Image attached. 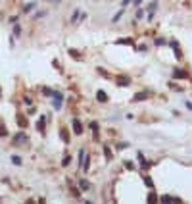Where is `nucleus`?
Instances as JSON below:
<instances>
[{"label":"nucleus","mask_w":192,"mask_h":204,"mask_svg":"<svg viewBox=\"0 0 192 204\" xmlns=\"http://www.w3.org/2000/svg\"><path fill=\"white\" fill-rule=\"evenodd\" d=\"M129 2H131V0H123V4H121V8H125V6H127Z\"/></svg>","instance_id":"nucleus-26"},{"label":"nucleus","mask_w":192,"mask_h":204,"mask_svg":"<svg viewBox=\"0 0 192 204\" xmlns=\"http://www.w3.org/2000/svg\"><path fill=\"white\" fill-rule=\"evenodd\" d=\"M19 35H21V27L15 25V27H14V37H19Z\"/></svg>","instance_id":"nucleus-21"},{"label":"nucleus","mask_w":192,"mask_h":204,"mask_svg":"<svg viewBox=\"0 0 192 204\" xmlns=\"http://www.w3.org/2000/svg\"><path fill=\"white\" fill-rule=\"evenodd\" d=\"M37 127H39V131H44V117H40V120H39Z\"/></svg>","instance_id":"nucleus-16"},{"label":"nucleus","mask_w":192,"mask_h":204,"mask_svg":"<svg viewBox=\"0 0 192 204\" xmlns=\"http://www.w3.org/2000/svg\"><path fill=\"white\" fill-rule=\"evenodd\" d=\"M69 160H71V158L65 156V158H64V162H62V166H67V164H69Z\"/></svg>","instance_id":"nucleus-24"},{"label":"nucleus","mask_w":192,"mask_h":204,"mask_svg":"<svg viewBox=\"0 0 192 204\" xmlns=\"http://www.w3.org/2000/svg\"><path fill=\"white\" fill-rule=\"evenodd\" d=\"M18 123H19V127H27V120L23 116H18Z\"/></svg>","instance_id":"nucleus-12"},{"label":"nucleus","mask_w":192,"mask_h":204,"mask_svg":"<svg viewBox=\"0 0 192 204\" xmlns=\"http://www.w3.org/2000/svg\"><path fill=\"white\" fill-rule=\"evenodd\" d=\"M121 15H123V10H121V12H117V14L112 18V21H119V19H121Z\"/></svg>","instance_id":"nucleus-17"},{"label":"nucleus","mask_w":192,"mask_h":204,"mask_svg":"<svg viewBox=\"0 0 192 204\" xmlns=\"http://www.w3.org/2000/svg\"><path fill=\"white\" fill-rule=\"evenodd\" d=\"M133 4H134V6H138V4H142V0H133Z\"/></svg>","instance_id":"nucleus-27"},{"label":"nucleus","mask_w":192,"mask_h":204,"mask_svg":"<svg viewBox=\"0 0 192 204\" xmlns=\"http://www.w3.org/2000/svg\"><path fill=\"white\" fill-rule=\"evenodd\" d=\"M0 96H2V91H0Z\"/></svg>","instance_id":"nucleus-29"},{"label":"nucleus","mask_w":192,"mask_h":204,"mask_svg":"<svg viewBox=\"0 0 192 204\" xmlns=\"http://www.w3.org/2000/svg\"><path fill=\"white\" fill-rule=\"evenodd\" d=\"M0 135H6V129H2V127H0Z\"/></svg>","instance_id":"nucleus-28"},{"label":"nucleus","mask_w":192,"mask_h":204,"mask_svg":"<svg viewBox=\"0 0 192 204\" xmlns=\"http://www.w3.org/2000/svg\"><path fill=\"white\" fill-rule=\"evenodd\" d=\"M96 98L100 100V102H108V95H106L104 91H98V92H96Z\"/></svg>","instance_id":"nucleus-7"},{"label":"nucleus","mask_w":192,"mask_h":204,"mask_svg":"<svg viewBox=\"0 0 192 204\" xmlns=\"http://www.w3.org/2000/svg\"><path fill=\"white\" fill-rule=\"evenodd\" d=\"M91 129L94 131V139L98 141V123H96V121H92V123H91Z\"/></svg>","instance_id":"nucleus-13"},{"label":"nucleus","mask_w":192,"mask_h":204,"mask_svg":"<svg viewBox=\"0 0 192 204\" xmlns=\"http://www.w3.org/2000/svg\"><path fill=\"white\" fill-rule=\"evenodd\" d=\"M156 44H158V46H161V44H165V40H163V39H156Z\"/></svg>","instance_id":"nucleus-25"},{"label":"nucleus","mask_w":192,"mask_h":204,"mask_svg":"<svg viewBox=\"0 0 192 204\" xmlns=\"http://www.w3.org/2000/svg\"><path fill=\"white\" fill-rule=\"evenodd\" d=\"M161 204H181V198H173V197H163Z\"/></svg>","instance_id":"nucleus-2"},{"label":"nucleus","mask_w":192,"mask_h":204,"mask_svg":"<svg viewBox=\"0 0 192 204\" xmlns=\"http://www.w3.org/2000/svg\"><path fill=\"white\" fill-rule=\"evenodd\" d=\"M171 46H173V50H175V58H179L181 60V48H179V44H177V40H171Z\"/></svg>","instance_id":"nucleus-4"},{"label":"nucleus","mask_w":192,"mask_h":204,"mask_svg":"<svg viewBox=\"0 0 192 204\" xmlns=\"http://www.w3.org/2000/svg\"><path fill=\"white\" fill-rule=\"evenodd\" d=\"M12 162H14L15 166H21V158L19 156H12Z\"/></svg>","instance_id":"nucleus-18"},{"label":"nucleus","mask_w":192,"mask_h":204,"mask_svg":"<svg viewBox=\"0 0 192 204\" xmlns=\"http://www.w3.org/2000/svg\"><path fill=\"white\" fill-rule=\"evenodd\" d=\"M144 98H148V92H137V95L133 96L134 102H140V100H144Z\"/></svg>","instance_id":"nucleus-6"},{"label":"nucleus","mask_w":192,"mask_h":204,"mask_svg":"<svg viewBox=\"0 0 192 204\" xmlns=\"http://www.w3.org/2000/svg\"><path fill=\"white\" fill-rule=\"evenodd\" d=\"M117 44H134V43H133V39H119Z\"/></svg>","instance_id":"nucleus-14"},{"label":"nucleus","mask_w":192,"mask_h":204,"mask_svg":"<svg viewBox=\"0 0 192 204\" xmlns=\"http://www.w3.org/2000/svg\"><path fill=\"white\" fill-rule=\"evenodd\" d=\"M117 85H121V87H127V85H129V77L119 75V77H117Z\"/></svg>","instance_id":"nucleus-5"},{"label":"nucleus","mask_w":192,"mask_h":204,"mask_svg":"<svg viewBox=\"0 0 192 204\" xmlns=\"http://www.w3.org/2000/svg\"><path fill=\"white\" fill-rule=\"evenodd\" d=\"M104 154H106V158H108V160H112V152H110L108 146H104Z\"/></svg>","instance_id":"nucleus-22"},{"label":"nucleus","mask_w":192,"mask_h":204,"mask_svg":"<svg viewBox=\"0 0 192 204\" xmlns=\"http://www.w3.org/2000/svg\"><path fill=\"white\" fill-rule=\"evenodd\" d=\"M60 135H62V139H64L65 142L69 141V135H67V129H62V131H60Z\"/></svg>","instance_id":"nucleus-15"},{"label":"nucleus","mask_w":192,"mask_h":204,"mask_svg":"<svg viewBox=\"0 0 192 204\" xmlns=\"http://www.w3.org/2000/svg\"><path fill=\"white\" fill-rule=\"evenodd\" d=\"M69 56H73L75 60H81V56H79V52H77V50H69Z\"/></svg>","instance_id":"nucleus-20"},{"label":"nucleus","mask_w":192,"mask_h":204,"mask_svg":"<svg viewBox=\"0 0 192 204\" xmlns=\"http://www.w3.org/2000/svg\"><path fill=\"white\" fill-rule=\"evenodd\" d=\"M79 185H81V189H83V191H88V189H91V183H88L87 179H81Z\"/></svg>","instance_id":"nucleus-11"},{"label":"nucleus","mask_w":192,"mask_h":204,"mask_svg":"<svg viewBox=\"0 0 192 204\" xmlns=\"http://www.w3.org/2000/svg\"><path fill=\"white\" fill-rule=\"evenodd\" d=\"M173 77H181V79H185V77H186V71H183V69H175V71H173Z\"/></svg>","instance_id":"nucleus-8"},{"label":"nucleus","mask_w":192,"mask_h":204,"mask_svg":"<svg viewBox=\"0 0 192 204\" xmlns=\"http://www.w3.org/2000/svg\"><path fill=\"white\" fill-rule=\"evenodd\" d=\"M138 158H140V166H142V168H146V166H148V162L144 160V156H142L140 152H138Z\"/></svg>","instance_id":"nucleus-19"},{"label":"nucleus","mask_w":192,"mask_h":204,"mask_svg":"<svg viewBox=\"0 0 192 204\" xmlns=\"http://www.w3.org/2000/svg\"><path fill=\"white\" fill-rule=\"evenodd\" d=\"M23 141H27L25 133H19V135H15V139H14V142H15V145H18V142H23Z\"/></svg>","instance_id":"nucleus-9"},{"label":"nucleus","mask_w":192,"mask_h":204,"mask_svg":"<svg viewBox=\"0 0 192 204\" xmlns=\"http://www.w3.org/2000/svg\"><path fill=\"white\" fill-rule=\"evenodd\" d=\"M144 181H146V185H148V187H154V183H152V179H150V177H144Z\"/></svg>","instance_id":"nucleus-23"},{"label":"nucleus","mask_w":192,"mask_h":204,"mask_svg":"<svg viewBox=\"0 0 192 204\" xmlns=\"http://www.w3.org/2000/svg\"><path fill=\"white\" fill-rule=\"evenodd\" d=\"M73 131H75L77 135H81V133H83V125H81L79 120H73Z\"/></svg>","instance_id":"nucleus-3"},{"label":"nucleus","mask_w":192,"mask_h":204,"mask_svg":"<svg viewBox=\"0 0 192 204\" xmlns=\"http://www.w3.org/2000/svg\"><path fill=\"white\" fill-rule=\"evenodd\" d=\"M87 204H92V202H87Z\"/></svg>","instance_id":"nucleus-30"},{"label":"nucleus","mask_w":192,"mask_h":204,"mask_svg":"<svg viewBox=\"0 0 192 204\" xmlns=\"http://www.w3.org/2000/svg\"><path fill=\"white\" fill-rule=\"evenodd\" d=\"M52 96H54V108H56V110H60V108H62V100H64L62 92H54Z\"/></svg>","instance_id":"nucleus-1"},{"label":"nucleus","mask_w":192,"mask_h":204,"mask_svg":"<svg viewBox=\"0 0 192 204\" xmlns=\"http://www.w3.org/2000/svg\"><path fill=\"white\" fill-rule=\"evenodd\" d=\"M35 6H37V2H29V4H25V6H23V12H25V14H29V12H31Z\"/></svg>","instance_id":"nucleus-10"}]
</instances>
